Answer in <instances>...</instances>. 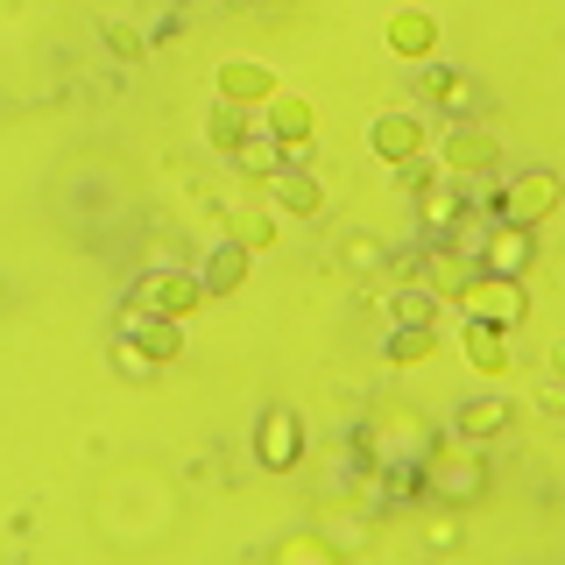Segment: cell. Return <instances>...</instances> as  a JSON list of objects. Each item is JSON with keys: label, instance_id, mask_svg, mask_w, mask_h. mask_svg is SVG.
<instances>
[{"label": "cell", "instance_id": "1", "mask_svg": "<svg viewBox=\"0 0 565 565\" xmlns=\"http://www.w3.org/2000/svg\"><path fill=\"white\" fill-rule=\"evenodd\" d=\"M424 494H431L438 509H473L488 494V459L473 452V438H459V446H446L438 438L431 452H424Z\"/></svg>", "mask_w": 565, "mask_h": 565}, {"label": "cell", "instance_id": "2", "mask_svg": "<svg viewBox=\"0 0 565 565\" xmlns=\"http://www.w3.org/2000/svg\"><path fill=\"white\" fill-rule=\"evenodd\" d=\"M481 205L494 220H516V226H544L565 205V177L558 170H516V177H488Z\"/></svg>", "mask_w": 565, "mask_h": 565}, {"label": "cell", "instance_id": "3", "mask_svg": "<svg viewBox=\"0 0 565 565\" xmlns=\"http://www.w3.org/2000/svg\"><path fill=\"white\" fill-rule=\"evenodd\" d=\"M367 446H375V467H396V459L424 467V452L438 446V431L424 424L417 403H382V411L367 417Z\"/></svg>", "mask_w": 565, "mask_h": 565}, {"label": "cell", "instance_id": "4", "mask_svg": "<svg viewBox=\"0 0 565 565\" xmlns=\"http://www.w3.org/2000/svg\"><path fill=\"white\" fill-rule=\"evenodd\" d=\"M128 297L141 311H156V318H191L205 305V276L199 269H177V262H156V269H141L128 282Z\"/></svg>", "mask_w": 565, "mask_h": 565}, {"label": "cell", "instance_id": "5", "mask_svg": "<svg viewBox=\"0 0 565 565\" xmlns=\"http://www.w3.org/2000/svg\"><path fill=\"white\" fill-rule=\"evenodd\" d=\"M452 311H459V318H481V326H509V332H516L523 318H530V290H523L516 276H488V269H473V276H467V290L452 297Z\"/></svg>", "mask_w": 565, "mask_h": 565}, {"label": "cell", "instance_id": "6", "mask_svg": "<svg viewBox=\"0 0 565 565\" xmlns=\"http://www.w3.org/2000/svg\"><path fill=\"white\" fill-rule=\"evenodd\" d=\"M438 170L446 177H502V141H494L488 128H473V120H452L446 141H438Z\"/></svg>", "mask_w": 565, "mask_h": 565}, {"label": "cell", "instance_id": "7", "mask_svg": "<svg viewBox=\"0 0 565 565\" xmlns=\"http://www.w3.org/2000/svg\"><path fill=\"white\" fill-rule=\"evenodd\" d=\"M297 459H305V417H297L290 403H269V411L255 417V467L262 473H290Z\"/></svg>", "mask_w": 565, "mask_h": 565}, {"label": "cell", "instance_id": "8", "mask_svg": "<svg viewBox=\"0 0 565 565\" xmlns=\"http://www.w3.org/2000/svg\"><path fill=\"white\" fill-rule=\"evenodd\" d=\"M114 332H128V340L149 353L156 367H170L177 353H184V318H156V311H141L135 297H120V318H114Z\"/></svg>", "mask_w": 565, "mask_h": 565}, {"label": "cell", "instance_id": "9", "mask_svg": "<svg viewBox=\"0 0 565 565\" xmlns=\"http://www.w3.org/2000/svg\"><path fill=\"white\" fill-rule=\"evenodd\" d=\"M530 262H537V226H516V220H494L488 226V241H481V255H473V269H488V276H530Z\"/></svg>", "mask_w": 565, "mask_h": 565}, {"label": "cell", "instance_id": "10", "mask_svg": "<svg viewBox=\"0 0 565 565\" xmlns=\"http://www.w3.org/2000/svg\"><path fill=\"white\" fill-rule=\"evenodd\" d=\"M417 99H424V106H446L452 120H467L473 106H481V85H473L467 71H446V64H417Z\"/></svg>", "mask_w": 565, "mask_h": 565}, {"label": "cell", "instance_id": "11", "mask_svg": "<svg viewBox=\"0 0 565 565\" xmlns=\"http://www.w3.org/2000/svg\"><path fill=\"white\" fill-rule=\"evenodd\" d=\"M467 276H473V255H459L452 241H431V247L417 255V282L438 297V305H452V297L467 290Z\"/></svg>", "mask_w": 565, "mask_h": 565}, {"label": "cell", "instance_id": "12", "mask_svg": "<svg viewBox=\"0 0 565 565\" xmlns=\"http://www.w3.org/2000/svg\"><path fill=\"white\" fill-rule=\"evenodd\" d=\"M367 149H375L388 170L411 163V156H424V120H417V114H375V128H367Z\"/></svg>", "mask_w": 565, "mask_h": 565}, {"label": "cell", "instance_id": "13", "mask_svg": "<svg viewBox=\"0 0 565 565\" xmlns=\"http://www.w3.org/2000/svg\"><path fill=\"white\" fill-rule=\"evenodd\" d=\"M220 99L226 106H269L276 99V71L255 57H226L220 64Z\"/></svg>", "mask_w": 565, "mask_h": 565}, {"label": "cell", "instance_id": "14", "mask_svg": "<svg viewBox=\"0 0 565 565\" xmlns=\"http://www.w3.org/2000/svg\"><path fill=\"white\" fill-rule=\"evenodd\" d=\"M467 212V191H459V177H431V184L417 191V226L431 241H446L452 234V220Z\"/></svg>", "mask_w": 565, "mask_h": 565}, {"label": "cell", "instance_id": "15", "mask_svg": "<svg viewBox=\"0 0 565 565\" xmlns=\"http://www.w3.org/2000/svg\"><path fill=\"white\" fill-rule=\"evenodd\" d=\"M509 417H516V403H509V396H467L452 411V438H473V446H481V438H502Z\"/></svg>", "mask_w": 565, "mask_h": 565}, {"label": "cell", "instance_id": "16", "mask_svg": "<svg viewBox=\"0 0 565 565\" xmlns=\"http://www.w3.org/2000/svg\"><path fill=\"white\" fill-rule=\"evenodd\" d=\"M269 205L290 212V220H318V212H326V184H318L311 170H276L269 177Z\"/></svg>", "mask_w": 565, "mask_h": 565}, {"label": "cell", "instance_id": "17", "mask_svg": "<svg viewBox=\"0 0 565 565\" xmlns=\"http://www.w3.org/2000/svg\"><path fill=\"white\" fill-rule=\"evenodd\" d=\"M247 269H255V247H241L234 234H226L220 247H212V255H205V297H234L241 290V282H247Z\"/></svg>", "mask_w": 565, "mask_h": 565}, {"label": "cell", "instance_id": "18", "mask_svg": "<svg viewBox=\"0 0 565 565\" xmlns=\"http://www.w3.org/2000/svg\"><path fill=\"white\" fill-rule=\"evenodd\" d=\"M467 367L473 375H488V382H502L509 375V326H481V318H467Z\"/></svg>", "mask_w": 565, "mask_h": 565}, {"label": "cell", "instance_id": "19", "mask_svg": "<svg viewBox=\"0 0 565 565\" xmlns=\"http://www.w3.org/2000/svg\"><path fill=\"white\" fill-rule=\"evenodd\" d=\"M388 50H396V57H411V64H431V50H438V22H431L424 8L388 14Z\"/></svg>", "mask_w": 565, "mask_h": 565}, {"label": "cell", "instance_id": "20", "mask_svg": "<svg viewBox=\"0 0 565 565\" xmlns=\"http://www.w3.org/2000/svg\"><path fill=\"white\" fill-rule=\"evenodd\" d=\"M234 170H247V177H262V184H269V177L282 170V141L269 135V120H247V135L234 141Z\"/></svg>", "mask_w": 565, "mask_h": 565}, {"label": "cell", "instance_id": "21", "mask_svg": "<svg viewBox=\"0 0 565 565\" xmlns=\"http://www.w3.org/2000/svg\"><path fill=\"white\" fill-rule=\"evenodd\" d=\"M340 269H347L353 282H382L388 269H396V255H388L375 234H347V241H340Z\"/></svg>", "mask_w": 565, "mask_h": 565}, {"label": "cell", "instance_id": "22", "mask_svg": "<svg viewBox=\"0 0 565 565\" xmlns=\"http://www.w3.org/2000/svg\"><path fill=\"white\" fill-rule=\"evenodd\" d=\"M382 353H388V367H417V361H431V353H438V326H388Z\"/></svg>", "mask_w": 565, "mask_h": 565}, {"label": "cell", "instance_id": "23", "mask_svg": "<svg viewBox=\"0 0 565 565\" xmlns=\"http://www.w3.org/2000/svg\"><path fill=\"white\" fill-rule=\"evenodd\" d=\"M262 120H269L276 141H311V99H297V93H276L262 106Z\"/></svg>", "mask_w": 565, "mask_h": 565}, {"label": "cell", "instance_id": "24", "mask_svg": "<svg viewBox=\"0 0 565 565\" xmlns=\"http://www.w3.org/2000/svg\"><path fill=\"white\" fill-rule=\"evenodd\" d=\"M99 43H106V57H114V64H141V57H149V35H141L135 22H120V14H106V22H99Z\"/></svg>", "mask_w": 565, "mask_h": 565}, {"label": "cell", "instance_id": "25", "mask_svg": "<svg viewBox=\"0 0 565 565\" xmlns=\"http://www.w3.org/2000/svg\"><path fill=\"white\" fill-rule=\"evenodd\" d=\"M276 558H282V565H340V544L318 537V530H305V537H282Z\"/></svg>", "mask_w": 565, "mask_h": 565}, {"label": "cell", "instance_id": "26", "mask_svg": "<svg viewBox=\"0 0 565 565\" xmlns=\"http://www.w3.org/2000/svg\"><path fill=\"white\" fill-rule=\"evenodd\" d=\"M388 311H396V326H438V297L424 290V282H403V290L388 297Z\"/></svg>", "mask_w": 565, "mask_h": 565}, {"label": "cell", "instance_id": "27", "mask_svg": "<svg viewBox=\"0 0 565 565\" xmlns=\"http://www.w3.org/2000/svg\"><path fill=\"white\" fill-rule=\"evenodd\" d=\"M247 135V114H241V106H212V114H205V141H212V149H220V156H234V141Z\"/></svg>", "mask_w": 565, "mask_h": 565}, {"label": "cell", "instance_id": "28", "mask_svg": "<svg viewBox=\"0 0 565 565\" xmlns=\"http://www.w3.org/2000/svg\"><path fill=\"white\" fill-rule=\"evenodd\" d=\"M114 367H120L128 382H149V375H156V361H149V353H141V347L128 340V332H114Z\"/></svg>", "mask_w": 565, "mask_h": 565}, {"label": "cell", "instance_id": "29", "mask_svg": "<svg viewBox=\"0 0 565 565\" xmlns=\"http://www.w3.org/2000/svg\"><path fill=\"white\" fill-rule=\"evenodd\" d=\"M276 220H282V212H247V220L234 226V241L241 247H269L276 241Z\"/></svg>", "mask_w": 565, "mask_h": 565}, {"label": "cell", "instance_id": "30", "mask_svg": "<svg viewBox=\"0 0 565 565\" xmlns=\"http://www.w3.org/2000/svg\"><path fill=\"white\" fill-rule=\"evenodd\" d=\"M431 177H446V170H438V156H431V163H424V156H411V163H396V184L411 191V199H417L424 184H431Z\"/></svg>", "mask_w": 565, "mask_h": 565}, {"label": "cell", "instance_id": "31", "mask_svg": "<svg viewBox=\"0 0 565 565\" xmlns=\"http://www.w3.org/2000/svg\"><path fill=\"white\" fill-rule=\"evenodd\" d=\"M424 544H431V552L459 544V516H424Z\"/></svg>", "mask_w": 565, "mask_h": 565}, {"label": "cell", "instance_id": "32", "mask_svg": "<svg viewBox=\"0 0 565 565\" xmlns=\"http://www.w3.org/2000/svg\"><path fill=\"white\" fill-rule=\"evenodd\" d=\"M311 163H318L311 141H282V170H311Z\"/></svg>", "mask_w": 565, "mask_h": 565}, {"label": "cell", "instance_id": "33", "mask_svg": "<svg viewBox=\"0 0 565 565\" xmlns=\"http://www.w3.org/2000/svg\"><path fill=\"white\" fill-rule=\"evenodd\" d=\"M544 411H552V417H565V382H552V388H544Z\"/></svg>", "mask_w": 565, "mask_h": 565}, {"label": "cell", "instance_id": "34", "mask_svg": "<svg viewBox=\"0 0 565 565\" xmlns=\"http://www.w3.org/2000/svg\"><path fill=\"white\" fill-rule=\"evenodd\" d=\"M552 382H565V340L552 347Z\"/></svg>", "mask_w": 565, "mask_h": 565}, {"label": "cell", "instance_id": "35", "mask_svg": "<svg viewBox=\"0 0 565 565\" xmlns=\"http://www.w3.org/2000/svg\"><path fill=\"white\" fill-rule=\"evenodd\" d=\"M0 311H8V282H0Z\"/></svg>", "mask_w": 565, "mask_h": 565}]
</instances>
